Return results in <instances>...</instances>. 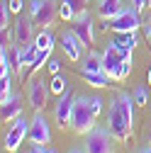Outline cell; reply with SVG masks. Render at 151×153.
<instances>
[{
  "label": "cell",
  "mask_w": 151,
  "mask_h": 153,
  "mask_svg": "<svg viewBox=\"0 0 151 153\" xmlns=\"http://www.w3.org/2000/svg\"><path fill=\"white\" fill-rule=\"evenodd\" d=\"M5 153H10V151H5Z\"/></svg>",
  "instance_id": "obj_37"
},
{
  "label": "cell",
  "mask_w": 151,
  "mask_h": 153,
  "mask_svg": "<svg viewBox=\"0 0 151 153\" xmlns=\"http://www.w3.org/2000/svg\"><path fill=\"white\" fill-rule=\"evenodd\" d=\"M27 139H29L32 146H46L51 141V124H49V119L44 117L42 112L34 114V119L29 124V136Z\"/></svg>",
  "instance_id": "obj_7"
},
{
  "label": "cell",
  "mask_w": 151,
  "mask_h": 153,
  "mask_svg": "<svg viewBox=\"0 0 151 153\" xmlns=\"http://www.w3.org/2000/svg\"><path fill=\"white\" fill-rule=\"evenodd\" d=\"M132 7L134 10H146V7H151V0H132Z\"/></svg>",
  "instance_id": "obj_29"
},
{
  "label": "cell",
  "mask_w": 151,
  "mask_h": 153,
  "mask_svg": "<svg viewBox=\"0 0 151 153\" xmlns=\"http://www.w3.org/2000/svg\"><path fill=\"white\" fill-rule=\"evenodd\" d=\"M73 85H68V90L64 95H59V102H56V109H54V119L61 129L64 126H71V114H73Z\"/></svg>",
  "instance_id": "obj_9"
},
{
  "label": "cell",
  "mask_w": 151,
  "mask_h": 153,
  "mask_svg": "<svg viewBox=\"0 0 151 153\" xmlns=\"http://www.w3.org/2000/svg\"><path fill=\"white\" fill-rule=\"evenodd\" d=\"M81 71H105V68H102V53L90 51L85 59H83V68H81Z\"/></svg>",
  "instance_id": "obj_21"
},
{
  "label": "cell",
  "mask_w": 151,
  "mask_h": 153,
  "mask_svg": "<svg viewBox=\"0 0 151 153\" xmlns=\"http://www.w3.org/2000/svg\"><path fill=\"white\" fill-rule=\"evenodd\" d=\"M134 95L120 92L110 105L107 114V129L117 141H132V129H134Z\"/></svg>",
  "instance_id": "obj_1"
},
{
  "label": "cell",
  "mask_w": 151,
  "mask_h": 153,
  "mask_svg": "<svg viewBox=\"0 0 151 153\" xmlns=\"http://www.w3.org/2000/svg\"><path fill=\"white\" fill-rule=\"evenodd\" d=\"M139 27H141V22H139V10H134V7H124L117 17H112L107 25H102V29H112V32H117V34L137 32Z\"/></svg>",
  "instance_id": "obj_4"
},
{
  "label": "cell",
  "mask_w": 151,
  "mask_h": 153,
  "mask_svg": "<svg viewBox=\"0 0 151 153\" xmlns=\"http://www.w3.org/2000/svg\"><path fill=\"white\" fill-rule=\"evenodd\" d=\"M129 73H132V59H124V63H122V75H120V78L124 80Z\"/></svg>",
  "instance_id": "obj_30"
},
{
  "label": "cell",
  "mask_w": 151,
  "mask_h": 153,
  "mask_svg": "<svg viewBox=\"0 0 151 153\" xmlns=\"http://www.w3.org/2000/svg\"><path fill=\"white\" fill-rule=\"evenodd\" d=\"M122 63H124V56L115 49V44H107L105 46V51H102V68H105V73L110 75L112 80H122L120 75H122Z\"/></svg>",
  "instance_id": "obj_8"
},
{
  "label": "cell",
  "mask_w": 151,
  "mask_h": 153,
  "mask_svg": "<svg viewBox=\"0 0 151 153\" xmlns=\"http://www.w3.org/2000/svg\"><path fill=\"white\" fill-rule=\"evenodd\" d=\"M10 15H12V10H10V5L3 0V7H0V29H10Z\"/></svg>",
  "instance_id": "obj_24"
},
{
  "label": "cell",
  "mask_w": 151,
  "mask_h": 153,
  "mask_svg": "<svg viewBox=\"0 0 151 153\" xmlns=\"http://www.w3.org/2000/svg\"><path fill=\"white\" fill-rule=\"evenodd\" d=\"M146 36H149V42H151V20L146 22Z\"/></svg>",
  "instance_id": "obj_32"
},
{
  "label": "cell",
  "mask_w": 151,
  "mask_h": 153,
  "mask_svg": "<svg viewBox=\"0 0 151 153\" xmlns=\"http://www.w3.org/2000/svg\"><path fill=\"white\" fill-rule=\"evenodd\" d=\"M49 59H51V51L49 49H39V53H37V59L32 61V66L27 68V73H25V78H29V75L34 73V71H39V68H44V63H49ZM22 78V80H25Z\"/></svg>",
  "instance_id": "obj_20"
},
{
  "label": "cell",
  "mask_w": 151,
  "mask_h": 153,
  "mask_svg": "<svg viewBox=\"0 0 151 153\" xmlns=\"http://www.w3.org/2000/svg\"><path fill=\"white\" fill-rule=\"evenodd\" d=\"M83 3H85V0H83Z\"/></svg>",
  "instance_id": "obj_38"
},
{
  "label": "cell",
  "mask_w": 151,
  "mask_h": 153,
  "mask_svg": "<svg viewBox=\"0 0 151 153\" xmlns=\"http://www.w3.org/2000/svg\"><path fill=\"white\" fill-rule=\"evenodd\" d=\"M122 10H124L122 0H100V5H98V15L102 17V22H110L112 17H117Z\"/></svg>",
  "instance_id": "obj_16"
},
{
  "label": "cell",
  "mask_w": 151,
  "mask_h": 153,
  "mask_svg": "<svg viewBox=\"0 0 151 153\" xmlns=\"http://www.w3.org/2000/svg\"><path fill=\"white\" fill-rule=\"evenodd\" d=\"M95 117L98 114L90 107L88 95H78L73 100V114H71V129L76 134H88L90 129H95Z\"/></svg>",
  "instance_id": "obj_2"
},
{
  "label": "cell",
  "mask_w": 151,
  "mask_h": 153,
  "mask_svg": "<svg viewBox=\"0 0 151 153\" xmlns=\"http://www.w3.org/2000/svg\"><path fill=\"white\" fill-rule=\"evenodd\" d=\"M34 20L32 17H20V20L15 22L12 27V42L15 44H20V46H27L34 42Z\"/></svg>",
  "instance_id": "obj_12"
},
{
  "label": "cell",
  "mask_w": 151,
  "mask_h": 153,
  "mask_svg": "<svg viewBox=\"0 0 151 153\" xmlns=\"http://www.w3.org/2000/svg\"><path fill=\"white\" fill-rule=\"evenodd\" d=\"M22 95L20 92H12L10 97L3 102V122H15L17 117H22Z\"/></svg>",
  "instance_id": "obj_14"
},
{
  "label": "cell",
  "mask_w": 151,
  "mask_h": 153,
  "mask_svg": "<svg viewBox=\"0 0 151 153\" xmlns=\"http://www.w3.org/2000/svg\"><path fill=\"white\" fill-rule=\"evenodd\" d=\"M112 131L95 126L88 131V139H85V153H112Z\"/></svg>",
  "instance_id": "obj_5"
},
{
  "label": "cell",
  "mask_w": 151,
  "mask_h": 153,
  "mask_svg": "<svg viewBox=\"0 0 151 153\" xmlns=\"http://www.w3.org/2000/svg\"><path fill=\"white\" fill-rule=\"evenodd\" d=\"M49 92H51V88L44 80H32L29 83V90H27L29 107L34 112H42V107H46V102H49Z\"/></svg>",
  "instance_id": "obj_11"
},
{
  "label": "cell",
  "mask_w": 151,
  "mask_h": 153,
  "mask_svg": "<svg viewBox=\"0 0 151 153\" xmlns=\"http://www.w3.org/2000/svg\"><path fill=\"white\" fill-rule=\"evenodd\" d=\"M83 42H81V36L76 34L73 29L71 32H64L61 34V49L66 53V59L68 61H81V56H83Z\"/></svg>",
  "instance_id": "obj_13"
},
{
  "label": "cell",
  "mask_w": 151,
  "mask_h": 153,
  "mask_svg": "<svg viewBox=\"0 0 151 153\" xmlns=\"http://www.w3.org/2000/svg\"><path fill=\"white\" fill-rule=\"evenodd\" d=\"M29 15H32L37 27L49 29L54 25V20L59 17V5H56V0H32L29 3Z\"/></svg>",
  "instance_id": "obj_3"
},
{
  "label": "cell",
  "mask_w": 151,
  "mask_h": 153,
  "mask_svg": "<svg viewBox=\"0 0 151 153\" xmlns=\"http://www.w3.org/2000/svg\"><path fill=\"white\" fill-rule=\"evenodd\" d=\"M10 46H5V42H3V46H0V78L3 75H10L12 73V68H15V63H12V59H10Z\"/></svg>",
  "instance_id": "obj_18"
},
{
  "label": "cell",
  "mask_w": 151,
  "mask_h": 153,
  "mask_svg": "<svg viewBox=\"0 0 151 153\" xmlns=\"http://www.w3.org/2000/svg\"><path fill=\"white\" fill-rule=\"evenodd\" d=\"M139 153H151V148H141V151H139Z\"/></svg>",
  "instance_id": "obj_35"
},
{
  "label": "cell",
  "mask_w": 151,
  "mask_h": 153,
  "mask_svg": "<svg viewBox=\"0 0 151 153\" xmlns=\"http://www.w3.org/2000/svg\"><path fill=\"white\" fill-rule=\"evenodd\" d=\"M146 80H149V88H151V66H149V75H146Z\"/></svg>",
  "instance_id": "obj_33"
},
{
  "label": "cell",
  "mask_w": 151,
  "mask_h": 153,
  "mask_svg": "<svg viewBox=\"0 0 151 153\" xmlns=\"http://www.w3.org/2000/svg\"><path fill=\"white\" fill-rule=\"evenodd\" d=\"M10 88H12V80H10V75H3V78H0V105H3L7 97H10Z\"/></svg>",
  "instance_id": "obj_23"
},
{
  "label": "cell",
  "mask_w": 151,
  "mask_h": 153,
  "mask_svg": "<svg viewBox=\"0 0 151 153\" xmlns=\"http://www.w3.org/2000/svg\"><path fill=\"white\" fill-rule=\"evenodd\" d=\"M68 153H83V151H81V148H71Z\"/></svg>",
  "instance_id": "obj_34"
},
{
  "label": "cell",
  "mask_w": 151,
  "mask_h": 153,
  "mask_svg": "<svg viewBox=\"0 0 151 153\" xmlns=\"http://www.w3.org/2000/svg\"><path fill=\"white\" fill-rule=\"evenodd\" d=\"M115 49L124 56V59H132V51L137 46V32H129V34H117V39L112 42Z\"/></svg>",
  "instance_id": "obj_15"
},
{
  "label": "cell",
  "mask_w": 151,
  "mask_h": 153,
  "mask_svg": "<svg viewBox=\"0 0 151 153\" xmlns=\"http://www.w3.org/2000/svg\"><path fill=\"white\" fill-rule=\"evenodd\" d=\"M7 5H10V10L17 15V12H22V10H25V0H7Z\"/></svg>",
  "instance_id": "obj_26"
},
{
  "label": "cell",
  "mask_w": 151,
  "mask_h": 153,
  "mask_svg": "<svg viewBox=\"0 0 151 153\" xmlns=\"http://www.w3.org/2000/svg\"><path fill=\"white\" fill-rule=\"evenodd\" d=\"M29 153H56V148H46V146H32Z\"/></svg>",
  "instance_id": "obj_31"
},
{
  "label": "cell",
  "mask_w": 151,
  "mask_h": 153,
  "mask_svg": "<svg viewBox=\"0 0 151 153\" xmlns=\"http://www.w3.org/2000/svg\"><path fill=\"white\" fill-rule=\"evenodd\" d=\"M73 32L81 36V42L85 44V46H93V42H95V27H93V17H90V12L83 7L78 15H76V20H73Z\"/></svg>",
  "instance_id": "obj_10"
},
{
  "label": "cell",
  "mask_w": 151,
  "mask_h": 153,
  "mask_svg": "<svg viewBox=\"0 0 151 153\" xmlns=\"http://www.w3.org/2000/svg\"><path fill=\"white\" fill-rule=\"evenodd\" d=\"M102 97H90V107H93V112H95V114H100L102 112Z\"/></svg>",
  "instance_id": "obj_28"
},
{
  "label": "cell",
  "mask_w": 151,
  "mask_h": 153,
  "mask_svg": "<svg viewBox=\"0 0 151 153\" xmlns=\"http://www.w3.org/2000/svg\"><path fill=\"white\" fill-rule=\"evenodd\" d=\"M68 78H66V75H61V73H56L54 75V78H51V83H49V88H51V92L54 95H64L66 90H68Z\"/></svg>",
  "instance_id": "obj_22"
},
{
  "label": "cell",
  "mask_w": 151,
  "mask_h": 153,
  "mask_svg": "<svg viewBox=\"0 0 151 153\" xmlns=\"http://www.w3.org/2000/svg\"><path fill=\"white\" fill-rule=\"evenodd\" d=\"M34 44H37V49H49V51H54L56 36H54V32H51V29H42L39 34L34 36Z\"/></svg>",
  "instance_id": "obj_19"
},
{
  "label": "cell",
  "mask_w": 151,
  "mask_h": 153,
  "mask_svg": "<svg viewBox=\"0 0 151 153\" xmlns=\"http://www.w3.org/2000/svg\"><path fill=\"white\" fill-rule=\"evenodd\" d=\"M149 148H151V141H149Z\"/></svg>",
  "instance_id": "obj_36"
},
{
  "label": "cell",
  "mask_w": 151,
  "mask_h": 153,
  "mask_svg": "<svg viewBox=\"0 0 151 153\" xmlns=\"http://www.w3.org/2000/svg\"><path fill=\"white\" fill-rule=\"evenodd\" d=\"M46 68L56 75V73H61V61L59 59H49V63H46Z\"/></svg>",
  "instance_id": "obj_27"
},
{
  "label": "cell",
  "mask_w": 151,
  "mask_h": 153,
  "mask_svg": "<svg viewBox=\"0 0 151 153\" xmlns=\"http://www.w3.org/2000/svg\"><path fill=\"white\" fill-rule=\"evenodd\" d=\"M134 102H137V107H144L149 102V90L144 85H137L134 88Z\"/></svg>",
  "instance_id": "obj_25"
},
{
  "label": "cell",
  "mask_w": 151,
  "mask_h": 153,
  "mask_svg": "<svg viewBox=\"0 0 151 153\" xmlns=\"http://www.w3.org/2000/svg\"><path fill=\"white\" fill-rule=\"evenodd\" d=\"M81 78H83L90 88H107L110 80H112L105 71H81Z\"/></svg>",
  "instance_id": "obj_17"
},
{
  "label": "cell",
  "mask_w": 151,
  "mask_h": 153,
  "mask_svg": "<svg viewBox=\"0 0 151 153\" xmlns=\"http://www.w3.org/2000/svg\"><path fill=\"white\" fill-rule=\"evenodd\" d=\"M29 124H32V122H27L25 117H17V119L10 124V129L5 131V151L15 153L17 148L25 143V139L29 136Z\"/></svg>",
  "instance_id": "obj_6"
}]
</instances>
